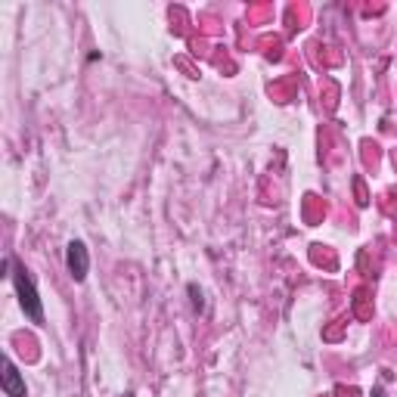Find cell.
<instances>
[{
    "label": "cell",
    "mask_w": 397,
    "mask_h": 397,
    "mask_svg": "<svg viewBox=\"0 0 397 397\" xmlns=\"http://www.w3.org/2000/svg\"><path fill=\"white\" fill-rule=\"evenodd\" d=\"M4 391L10 397H25V379H22V372L16 369L10 357L4 360Z\"/></svg>",
    "instance_id": "obj_3"
},
{
    "label": "cell",
    "mask_w": 397,
    "mask_h": 397,
    "mask_svg": "<svg viewBox=\"0 0 397 397\" xmlns=\"http://www.w3.org/2000/svg\"><path fill=\"white\" fill-rule=\"evenodd\" d=\"M13 286H16V292H19V305H22V310H25V317L35 323H41L44 320L41 298H37V289H35V283H31V276L22 267L13 270Z\"/></svg>",
    "instance_id": "obj_1"
},
{
    "label": "cell",
    "mask_w": 397,
    "mask_h": 397,
    "mask_svg": "<svg viewBox=\"0 0 397 397\" xmlns=\"http://www.w3.org/2000/svg\"><path fill=\"white\" fill-rule=\"evenodd\" d=\"M66 264H68V274H72L78 283L87 276L90 258H87V245H84L81 239H72V243H68V248H66Z\"/></svg>",
    "instance_id": "obj_2"
},
{
    "label": "cell",
    "mask_w": 397,
    "mask_h": 397,
    "mask_svg": "<svg viewBox=\"0 0 397 397\" xmlns=\"http://www.w3.org/2000/svg\"><path fill=\"white\" fill-rule=\"evenodd\" d=\"M372 397H385V394H382V391H379V388H376V391H372Z\"/></svg>",
    "instance_id": "obj_4"
}]
</instances>
